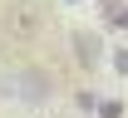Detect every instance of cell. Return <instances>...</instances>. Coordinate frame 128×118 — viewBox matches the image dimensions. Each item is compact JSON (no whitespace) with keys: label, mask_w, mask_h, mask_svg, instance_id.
Instances as JSON below:
<instances>
[{"label":"cell","mask_w":128,"mask_h":118,"mask_svg":"<svg viewBox=\"0 0 128 118\" xmlns=\"http://www.w3.org/2000/svg\"><path fill=\"white\" fill-rule=\"evenodd\" d=\"M40 25H44V15L34 0H10L0 15V44H30L40 34Z\"/></svg>","instance_id":"1"},{"label":"cell","mask_w":128,"mask_h":118,"mask_svg":"<svg viewBox=\"0 0 128 118\" xmlns=\"http://www.w3.org/2000/svg\"><path fill=\"white\" fill-rule=\"evenodd\" d=\"M0 94L5 99H20V103H44L54 94V84L40 69H10V74H0Z\"/></svg>","instance_id":"2"},{"label":"cell","mask_w":128,"mask_h":118,"mask_svg":"<svg viewBox=\"0 0 128 118\" xmlns=\"http://www.w3.org/2000/svg\"><path fill=\"white\" fill-rule=\"evenodd\" d=\"M74 49H79V64H89V69H94L98 64V39H94V34H74Z\"/></svg>","instance_id":"3"},{"label":"cell","mask_w":128,"mask_h":118,"mask_svg":"<svg viewBox=\"0 0 128 118\" xmlns=\"http://www.w3.org/2000/svg\"><path fill=\"white\" fill-rule=\"evenodd\" d=\"M108 20L118 25V30H128V5H113V10H108Z\"/></svg>","instance_id":"4"},{"label":"cell","mask_w":128,"mask_h":118,"mask_svg":"<svg viewBox=\"0 0 128 118\" xmlns=\"http://www.w3.org/2000/svg\"><path fill=\"white\" fill-rule=\"evenodd\" d=\"M98 113H104V118H118V113H123V103H113V99H108V103H98Z\"/></svg>","instance_id":"5"},{"label":"cell","mask_w":128,"mask_h":118,"mask_svg":"<svg viewBox=\"0 0 128 118\" xmlns=\"http://www.w3.org/2000/svg\"><path fill=\"white\" fill-rule=\"evenodd\" d=\"M113 69H118V74H128V49H113Z\"/></svg>","instance_id":"6"}]
</instances>
